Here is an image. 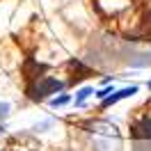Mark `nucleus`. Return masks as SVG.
<instances>
[{"instance_id":"10","label":"nucleus","mask_w":151,"mask_h":151,"mask_svg":"<svg viewBox=\"0 0 151 151\" xmlns=\"http://www.w3.org/2000/svg\"><path fill=\"white\" fill-rule=\"evenodd\" d=\"M149 89H151V80H149Z\"/></svg>"},{"instance_id":"4","label":"nucleus","mask_w":151,"mask_h":151,"mask_svg":"<svg viewBox=\"0 0 151 151\" xmlns=\"http://www.w3.org/2000/svg\"><path fill=\"white\" fill-rule=\"evenodd\" d=\"M133 135L135 137H151V119L149 117H142V119H137V122L133 124Z\"/></svg>"},{"instance_id":"1","label":"nucleus","mask_w":151,"mask_h":151,"mask_svg":"<svg viewBox=\"0 0 151 151\" xmlns=\"http://www.w3.org/2000/svg\"><path fill=\"white\" fill-rule=\"evenodd\" d=\"M62 89H64V83L57 80V78H50V76H41L37 80L28 83V87H25V92H28V96L32 101H46L48 96L57 94Z\"/></svg>"},{"instance_id":"7","label":"nucleus","mask_w":151,"mask_h":151,"mask_svg":"<svg viewBox=\"0 0 151 151\" xmlns=\"http://www.w3.org/2000/svg\"><path fill=\"white\" fill-rule=\"evenodd\" d=\"M7 117H9V103L0 101V119H7Z\"/></svg>"},{"instance_id":"5","label":"nucleus","mask_w":151,"mask_h":151,"mask_svg":"<svg viewBox=\"0 0 151 151\" xmlns=\"http://www.w3.org/2000/svg\"><path fill=\"white\" fill-rule=\"evenodd\" d=\"M92 94H94V89H92V87H83V89H78V92H76V105L80 108V105L85 103Z\"/></svg>"},{"instance_id":"8","label":"nucleus","mask_w":151,"mask_h":151,"mask_svg":"<svg viewBox=\"0 0 151 151\" xmlns=\"http://www.w3.org/2000/svg\"><path fill=\"white\" fill-rule=\"evenodd\" d=\"M110 94H112V89H110V87H105V89H101V92H99V94H96V96H99V99L103 101L105 96H110Z\"/></svg>"},{"instance_id":"3","label":"nucleus","mask_w":151,"mask_h":151,"mask_svg":"<svg viewBox=\"0 0 151 151\" xmlns=\"http://www.w3.org/2000/svg\"><path fill=\"white\" fill-rule=\"evenodd\" d=\"M137 92H140V87H137V85L124 87V89H119V92H112L110 96H105L103 101H101V105H103V108H110V105L119 103V101H124V99H128V96H133V94H137Z\"/></svg>"},{"instance_id":"9","label":"nucleus","mask_w":151,"mask_h":151,"mask_svg":"<svg viewBox=\"0 0 151 151\" xmlns=\"http://www.w3.org/2000/svg\"><path fill=\"white\" fill-rule=\"evenodd\" d=\"M2 131H5V128H2V124H0V135H2Z\"/></svg>"},{"instance_id":"6","label":"nucleus","mask_w":151,"mask_h":151,"mask_svg":"<svg viewBox=\"0 0 151 151\" xmlns=\"http://www.w3.org/2000/svg\"><path fill=\"white\" fill-rule=\"evenodd\" d=\"M69 101H71V96H69V94H60V96H53L48 103H50V108H62V105H66Z\"/></svg>"},{"instance_id":"2","label":"nucleus","mask_w":151,"mask_h":151,"mask_svg":"<svg viewBox=\"0 0 151 151\" xmlns=\"http://www.w3.org/2000/svg\"><path fill=\"white\" fill-rule=\"evenodd\" d=\"M46 71H48L46 64H41L35 57H25V62H23V78H25V83H32V80L41 78V76H46Z\"/></svg>"}]
</instances>
